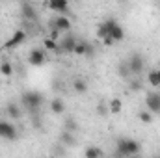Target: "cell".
Masks as SVG:
<instances>
[{
	"mask_svg": "<svg viewBox=\"0 0 160 158\" xmlns=\"http://www.w3.org/2000/svg\"><path fill=\"white\" fill-rule=\"evenodd\" d=\"M142 145L132 140V138H119L116 143V156L118 158H128L132 155H140Z\"/></svg>",
	"mask_w": 160,
	"mask_h": 158,
	"instance_id": "cell-1",
	"label": "cell"
},
{
	"mask_svg": "<svg viewBox=\"0 0 160 158\" xmlns=\"http://www.w3.org/2000/svg\"><path fill=\"white\" fill-rule=\"evenodd\" d=\"M43 102H45V99L39 91H24L21 95V106L30 114H36L43 106Z\"/></svg>",
	"mask_w": 160,
	"mask_h": 158,
	"instance_id": "cell-2",
	"label": "cell"
},
{
	"mask_svg": "<svg viewBox=\"0 0 160 158\" xmlns=\"http://www.w3.org/2000/svg\"><path fill=\"white\" fill-rule=\"evenodd\" d=\"M73 22L67 15H54L50 21H48V28L50 30H58L60 34H69Z\"/></svg>",
	"mask_w": 160,
	"mask_h": 158,
	"instance_id": "cell-3",
	"label": "cell"
},
{
	"mask_svg": "<svg viewBox=\"0 0 160 158\" xmlns=\"http://www.w3.org/2000/svg\"><path fill=\"white\" fill-rule=\"evenodd\" d=\"M127 62H128V67H130L132 77H140V75L143 73V69H145V60H143V56H142L140 52H132V54L127 58Z\"/></svg>",
	"mask_w": 160,
	"mask_h": 158,
	"instance_id": "cell-4",
	"label": "cell"
},
{
	"mask_svg": "<svg viewBox=\"0 0 160 158\" xmlns=\"http://www.w3.org/2000/svg\"><path fill=\"white\" fill-rule=\"evenodd\" d=\"M19 138V132H17V126L8 121V119H0V140H8V141H13Z\"/></svg>",
	"mask_w": 160,
	"mask_h": 158,
	"instance_id": "cell-5",
	"label": "cell"
},
{
	"mask_svg": "<svg viewBox=\"0 0 160 158\" xmlns=\"http://www.w3.org/2000/svg\"><path fill=\"white\" fill-rule=\"evenodd\" d=\"M77 43H78V39H77L73 34H65L62 39L58 41V52H60V54H73Z\"/></svg>",
	"mask_w": 160,
	"mask_h": 158,
	"instance_id": "cell-6",
	"label": "cell"
},
{
	"mask_svg": "<svg viewBox=\"0 0 160 158\" xmlns=\"http://www.w3.org/2000/svg\"><path fill=\"white\" fill-rule=\"evenodd\" d=\"M45 62H47V52L43 50V47L30 48V52H28V63L32 67H41Z\"/></svg>",
	"mask_w": 160,
	"mask_h": 158,
	"instance_id": "cell-7",
	"label": "cell"
},
{
	"mask_svg": "<svg viewBox=\"0 0 160 158\" xmlns=\"http://www.w3.org/2000/svg\"><path fill=\"white\" fill-rule=\"evenodd\" d=\"M24 41H26V30L19 28V30L13 32V36H11L9 39L4 43V48H6V50H13V48H17L19 45H22Z\"/></svg>",
	"mask_w": 160,
	"mask_h": 158,
	"instance_id": "cell-8",
	"label": "cell"
},
{
	"mask_svg": "<svg viewBox=\"0 0 160 158\" xmlns=\"http://www.w3.org/2000/svg\"><path fill=\"white\" fill-rule=\"evenodd\" d=\"M145 110L151 112L153 116L160 114V91H151L145 97Z\"/></svg>",
	"mask_w": 160,
	"mask_h": 158,
	"instance_id": "cell-9",
	"label": "cell"
},
{
	"mask_svg": "<svg viewBox=\"0 0 160 158\" xmlns=\"http://www.w3.org/2000/svg\"><path fill=\"white\" fill-rule=\"evenodd\" d=\"M19 11H21V17H22L26 22H36V21H38V9H36L34 4H30V2H22Z\"/></svg>",
	"mask_w": 160,
	"mask_h": 158,
	"instance_id": "cell-10",
	"label": "cell"
},
{
	"mask_svg": "<svg viewBox=\"0 0 160 158\" xmlns=\"http://www.w3.org/2000/svg\"><path fill=\"white\" fill-rule=\"evenodd\" d=\"M116 24H118V21H116L114 17H110V19H106V21H102V22H101V24L97 26V37H99V39H102V37H106V36H110Z\"/></svg>",
	"mask_w": 160,
	"mask_h": 158,
	"instance_id": "cell-11",
	"label": "cell"
},
{
	"mask_svg": "<svg viewBox=\"0 0 160 158\" xmlns=\"http://www.w3.org/2000/svg\"><path fill=\"white\" fill-rule=\"evenodd\" d=\"M48 9L54 11L56 15H67V11H69V2H67V0H50V2H48Z\"/></svg>",
	"mask_w": 160,
	"mask_h": 158,
	"instance_id": "cell-12",
	"label": "cell"
},
{
	"mask_svg": "<svg viewBox=\"0 0 160 158\" xmlns=\"http://www.w3.org/2000/svg\"><path fill=\"white\" fill-rule=\"evenodd\" d=\"M73 54H77V56H91V54H93V47H91L88 41L78 39V43H77Z\"/></svg>",
	"mask_w": 160,
	"mask_h": 158,
	"instance_id": "cell-13",
	"label": "cell"
},
{
	"mask_svg": "<svg viewBox=\"0 0 160 158\" xmlns=\"http://www.w3.org/2000/svg\"><path fill=\"white\" fill-rule=\"evenodd\" d=\"M65 101L63 99H60V97H56V99H52L50 101V112L54 114V116H62V114H65Z\"/></svg>",
	"mask_w": 160,
	"mask_h": 158,
	"instance_id": "cell-14",
	"label": "cell"
},
{
	"mask_svg": "<svg viewBox=\"0 0 160 158\" xmlns=\"http://www.w3.org/2000/svg\"><path fill=\"white\" fill-rule=\"evenodd\" d=\"M77 143V138H75V134L73 132H67V130H62V134H60V145L62 147H73Z\"/></svg>",
	"mask_w": 160,
	"mask_h": 158,
	"instance_id": "cell-15",
	"label": "cell"
},
{
	"mask_svg": "<svg viewBox=\"0 0 160 158\" xmlns=\"http://www.w3.org/2000/svg\"><path fill=\"white\" fill-rule=\"evenodd\" d=\"M6 116L9 119H19L21 117V104H17V102H8V104H6Z\"/></svg>",
	"mask_w": 160,
	"mask_h": 158,
	"instance_id": "cell-16",
	"label": "cell"
},
{
	"mask_svg": "<svg viewBox=\"0 0 160 158\" xmlns=\"http://www.w3.org/2000/svg\"><path fill=\"white\" fill-rule=\"evenodd\" d=\"M147 84L151 86V87H160V69H151L149 73H147Z\"/></svg>",
	"mask_w": 160,
	"mask_h": 158,
	"instance_id": "cell-17",
	"label": "cell"
},
{
	"mask_svg": "<svg viewBox=\"0 0 160 158\" xmlns=\"http://www.w3.org/2000/svg\"><path fill=\"white\" fill-rule=\"evenodd\" d=\"M118 75L125 80L132 78V73H130V67H128V62H127V60H121L119 62V65H118Z\"/></svg>",
	"mask_w": 160,
	"mask_h": 158,
	"instance_id": "cell-18",
	"label": "cell"
},
{
	"mask_svg": "<svg viewBox=\"0 0 160 158\" xmlns=\"http://www.w3.org/2000/svg\"><path fill=\"white\" fill-rule=\"evenodd\" d=\"M84 158H102V149L97 145H88L84 149Z\"/></svg>",
	"mask_w": 160,
	"mask_h": 158,
	"instance_id": "cell-19",
	"label": "cell"
},
{
	"mask_svg": "<svg viewBox=\"0 0 160 158\" xmlns=\"http://www.w3.org/2000/svg\"><path fill=\"white\" fill-rule=\"evenodd\" d=\"M63 130L73 132V134L78 130V123L75 121V117H65V119H63Z\"/></svg>",
	"mask_w": 160,
	"mask_h": 158,
	"instance_id": "cell-20",
	"label": "cell"
},
{
	"mask_svg": "<svg viewBox=\"0 0 160 158\" xmlns=\"http://www.w3.org/2000/svg\"><path fill=\"white\" fill-rule=\"evenodd\" d=\"M110 36H112V39L116 41V43H118V41H123V39H125V28L118 22V24L114 26V30H112V34H110Z\"/></svg>",
	"mask_w": 160,
	"mask_h": 158,
	"instance_id": "cell-21",
	"label": "cell"
},
{
	"mask_svg": "<svg viewBox=\"0 0 160 158\" xmlns=\"http://www.w3.org/2000/svg\"><path fill=\"white\" fill-rule=\"evenodd\" d=\"M73 89H75L77 93H80V95H84V93L88 91V82L84 78H77L73 82Z\"/></svg>",
	"mask_w": 160,
	"mask_h": 158,
	"instance_id": "cell-22",
	"label": "cell"
},
{
	"mask_svg": "<svg viewBox=\"0 0 160 158\" xmlns=\"http://www.w3.org/2000/svg\"><path fill=\"white\" fill-rule=\"evenodd\" d=\"M43 50L45 52H58V41H54V39H50V37H45L43 39Z\"/></svg>",
	"mask_w": 160,
	"mask_h": 158,
	"instance_id": "cell-23",
	"label": "cell"
},
{
	"mask_svg": "<svg viewBox=\"0 0 160 158\" xmlns=\"http://www.w3.org/2000/svg\"><path fill=\"white\" fill-rule=\"evenodd\" d=\"M108 108H110V114H119L121 110H123V101L121 99H112L110 102H108Z\"/></svg>",
	"mask_w": 160,
	"mask_h": 158,
	"instance_id": "cell-24",
	"label": "cell"
},
{
	"mask_svg": "<svg viewBox=\"0 0 160 158\" xmlns=\"http://www.w3.org/2000/svg\"><path fill=\"white\" fill-rule=\"evenodd\" d=\"M0 75H4V77H11V75H13V65H11L8 60H4V62L0 63Z\"/></svg>",
	"mask_w": 160,
	"mask_h": 158,
	"instance_id": "cell-25",
	"label": "cell"
},
{
	"mask_svg": "<svg viewBox=\"0 0 160 158\" xmlns=\"http://www.w3.org/2000/svg\"><path fill=\"white\" fill-rule=\"evenodd\" d=\"M128 87H130V91H142V89H143V82L140 80V77H132Z\"/></svg>",
	"mask_w": 160,
	"mask_h": 158,
	"instance_id": "cell-26",
	"label": "cell"
},
{
	"mask_svg": "<svg viewBox=\"0 0 160 158\" xmlns=\"http://www.w3.org/2000/svg\"><path fill=\"white\" fill-rule=\"evenodd\" d=\"M153 117H155V116H153L151 112H147V110H142V112L138 114V119H140L143 125H149V123H153Z\"/></svg>",
	"mask_w": 160,
	"mask_h": 158,
	"instance_id": "cell-27",
	"label": "cell"
},
{
	"mask_svg": "<svg viewBox=\"0 0 160 158\" xmlns=\"http://www.w3.org/2000/svg\"><path fill=\"white\" fill-rule=\"evenodd\" d=\"M97 116H108L110 114V108H108V102H99L97 108H95Z\"/></svg>",
	"mask_w": 160,
	"mask_h": 158,
	"instance_id": "cell-28",
	"label": "cell"
},
{
	"mask_svg": "<svg viewBox=\"0 0 160 158\" xmlns=\"http://www.w3.org/2000/svg\"><path fill=\"white\" fill-rule=\"evenodd\" d=\"M102 45H104V47H112V45H114V43H116V41L112 39V36H106V37H102Z\"/></svg>",
	"mask_w": 160,
	"mask_h": 158,
	"instance_id": "cell-29",
	"label": "cell"
},
{
	"mask_svg": "<svg viewBox=\"0 0 160 158\" xmlns=\"http://www.w3.org/2000/svg\"><path fill=\"white\" fill-rule=\"evenodd\" d=\"M47 37H50V39H54V41H60V32L58 30H50Z\"/></svg>",
	"mask_w": 160,
	"mask_h": 158,
	"instance_id": "cell-30",
	"label": "cell"
},
{
	"mask_svg": "<svg viewBox=\"0 0 160 158\" xmlns=\"http://www.w3.org/2000/svg\"><path fill=\"white\" fill-rule=\"evenodd\" d=\"M41 117H38V116H34V117H32V125H34V126H36V128H41V121H39Z\"/></svg>",
	"mask_w": 160,
	"mask_h": 158,
	"instance_id": "cell-31",
	"label": "cell"
},
{
	"mask_svg": "<svg viewBox=\"0 0 160 158\" xmlns=\"http://www.w3.org/2000/svg\"><path fill=\"white\" fill-rule=\"evenodd\" d=\"M128 158H142V155H132V156H128Z\"/></svg>",
	"mask_w": 160,
	"mask_h": 158,
	"instance_id": "cell-32",
	"label": "cell"
},
{
	"mask_svg": "<svg viewBox=\"0 0 160 158\" xmlns=\"http://www.w3.org/2000/svg\"><path fill=\"white\" fill-rule=\"evenodd\" d=\"M153 158H160V155H155V156H153Z\"/></svg>",
	"mask_w": 160,
	"mask_h": 158,
	"instance_id": "cell-33",
	"label": "cell"
}]
</instances>
